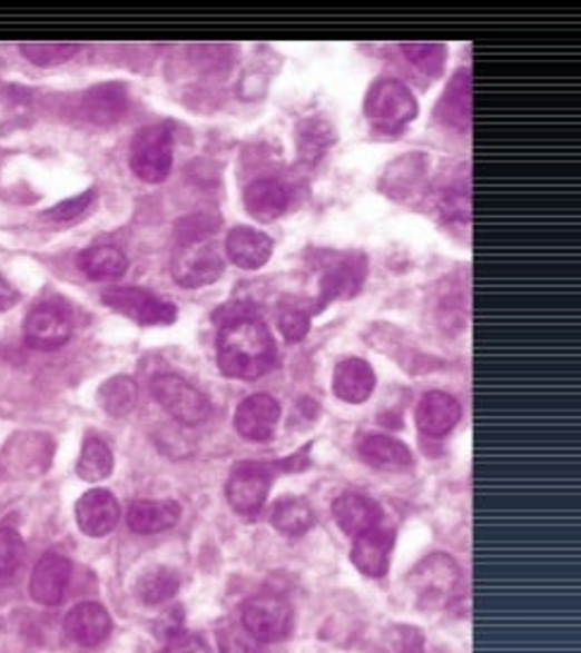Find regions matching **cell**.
I'll return each instance as SVG.
<instances>
[{
	"instance_id": "6da1fadb",
	"label": "cell",
	"mask_w": 581,
	"mask_h": 653,
	"mask_svg": "<svg viewBox=\"0 0 581 653\" xmlns=\"http://www.w3.org/2000/svg\"><path fill=\"white\" fill-rule=\"evenodd\" d=\"M218 366L228 378L254 380L268 374L278 359L268 326L247 305L223 307L218 314Z\"/></svg>"
},
{
	"instance_id": "7a4b0ae2",
	"label": "cell",
	"mask_w": 581,
	"mask_h": 653,
	"mask_svg": "<svg viewBox=\"0 0 581 653\" xmlns=\"http://www.w3.org/2000/svg\"><path fill=\"white\" fill-rule=\"evenodd\" d=\"M462 572L457 563L445 553L429 555L426 561L418 563L410 572V594L414 596V603L424 611H439L455 598L460 586Z\"/></svg>"
},
{
	"instance_id": "3957f363",
	"label": "cell",
	"mask_w": 581,
	"mask_h": 653,
	"mask_svg": "<svg viewBox=\"0 0 581 653\" xmlns=\"http://www.w3.org/2000/svg\"><path fill=\"white\" fill-rule=\"evenodd\" d=\"M364 113L381 132H397L416 118L418 103L414 93L397 79H378L366 93Z\"/></svg>"
},
{
	"instance_id": "277c9868",
	"label": "cell",
	"mask_w": 581,
	"mask_h": 653,
	"mask_svg": "<svg viewBox=\"0 0 581 653\" xmlns=\"http://www.w3.org/2000/svg\"><path fill=\"white\" fill-rule=\"evenodd\" d=\"M129 166L144 182H164L173 168V127L158 122L139 130L129 149Z\"/></svg>"
},
{
	"instance_id": "5b68a950",
	"label": "cell",
	"mask_w": 581,
	"mask_h": 653,
	"mask_svg": "<svg viewBox=\"0 0 581 653\" xmlns=\"http://www.w3.org/2000/svg\"><path fill=\"white\" fill-rule=\"evenodd\" d=\"M154 397L175 422L185 426H199L211 417V403L208 397L191 386L187 378L177 374H160L154 378Z\"/></svg>"
},
{
	"instance_id": "8992f818",
	"label": "cell",
	"mask_w": 581,
	"mask_h": 653,
	"mask_svg": "<svg viewBox=\"0 0 581 653\" xmlns=\"http://www.w3.org/2000/svg\"><path fill=\"white\" fill-rule=\"evenodd\" d=\"M223 274V257L206 237H185L183 247L173 257V278L185 288H201L218 280Z\"/></svg>"
},
{
	"instance_id": "52a82bcc",
	"label": "cell",
	"mask_w": 581,
	"mask_h": 653,
	"mask_svg": "<svg viewBox=\"0 0 581 653\" xmlns=\"http://www.w3.org/2000/svg\"><path fill=\"white\" fill-rule=\"evenodd\" d=\"M104 305L141 326H170L177 318L173 301L160 299L139 288H108L101 295Z\"/></svg>"
},
{
	"instance_id": "ba28073f",
	"label": "cell",
	"mask_w": 581,
	"mask_h": 653,
	"mask_svg": "<svg viewBox=\"0 0 581 653\" xmlns=\"http://www.w3.org/2000/svg\"><path fill=\"white\" fill-rule=\"evenodd\" d=\"M242 627L256 642H280L293 630V609L276 596H254L242 605Z\"/></svg>"
},
{
	"instance_id": "9c48e42d",
	"label": "cell",
	"mask_w": 581,
	"mask_h": 653,
	"mask_svg": "<svg viewBox=\"0 0 581 653\" xmlns=\"http://www.w3.org/2000/svg\"><path fill=\"white\" fill-rule=\"evenodd\" d=\"M270 491V469L258 462H242L230 474L228 479V501L235 507V513L242 517H256L268 498Z\"/></svg>"
},
{
	"instance_id": "30bf717a",
	"label": "cell",
	"mask_w": 581,
	"mask_h": 653,
	"mask_svg": "<svg viewBox=\"0 0 581 653\" xmlns=\"http://www.w3.org/2000/svg\"><path fill=\"white\" fill-rule=\"evenodd\" d=\"M72 338V318L58 305H39L24 321V340L31 349L53 353Z\"/></svg>"
},
{
	"instance_id": "8fae6325",
	"label": "cell",
	"mask_w": 581,
	"mask_h": 653,
	"mask_svg": "<svg viewBox=\"0 0 581 653\" xmlns=\"http://www.w3.org/2000/svg\"><path fill=\"white\" fill-rule=\"evenodd\" d=\"M280 422V405L276 397L254 393L239 403L235 412V428L247 441H270Z\"/></svg>"
},
{
	"instance_id": "7c38bea8",
	"label": "cell",
	"mask_w": 581,
	"mask_h": 653,
	"mask_svg": "<svg viewBox=\"0 0 581 653\" xmlns=\"http://www.w3.org/2000/svg\"><path fill=\"white\" fill-rule=\"evenodd\" d=\"M77 524L87 536H106L120 520L118 498L106 488H91L77 501Z\"/></svg>"
},
{
	"instance_id": "4fadbf2b",
	"label": "cell",
	"mask_w": 581,
	"mask_h": 653,
	"mask_svg": "<svg viewBox=\"0 0 581 653\" xmlns=\"http://www.w3.org/2000/svg\"><path fill=\"white\" fill-rule=\"evenodd\" d=\"M72 575V563L60 553H46L31 572L29 592L41 605H58Z\"/></svg>"
},
{
	"instance_id": "5bb4252c",
	"label": "cell",
	"mask_w": 581,
	"mask_h": 653,
	"mask_svg": "<svg viewBox=\"0 0 581 653\" xmlns=\"http://www.w3.org/2000/svg\"><path fill=\"white\" fill-rule=\"evenodd\" d=\"M393 544H395L393 532L383 527H374L360 536H354V546H352L354 567L371 580L385 577L387 565H391Z\"/></svg>"
},
{
	"instance_id": "9a60e30c",
	"label": "cell",
	"mask_w": 581,
	"mask_h": 653,
	"mask_svg": "<svg viewBox=\"0 0 581 653\" xmlns=\"http://www.w3.org/2000/svg\"><path fill=\"white\" fill-rule=\"evenodd\" d=\"M414 417H416L418 432L433 438H441L457 426L462 417V407L457 403V397L441 390H431L422 397V400H418Z\"/></svg>"
},
{
	"instance_id": "2e32d148",
	"label": "cell",
	"mask_w": 581,
	"mask_h": 653,
	"mask_svg": "<svg viewBox=\"0 0 581 653\" xmlns=\"http://www.w3.org/2000/svg\"><path fill=\"white\" fill-rule=\"evenodd\" d=\"M225 254H228V259L235 266L245 270H256L270 259L273 240L262 230L237 226L228 232V237H225Z\"/></svg>"
},
{
	"instance_id": "e0dca14e",
	"label": "cell",
	"mask_w": 581,
	"mask_h": 653,
	"mask_svg": "<svg viewBox=\"0 0 581 653\" xmlns=\"http://www.w3.org/2000/svg\"><path fill=\"white\" fill-rule=\"evenodd\" d=\"M110 615L99 603H79L65 617V632L79 646H99L110 634Z\"/></svg>"
},
{
	"instance_id": "ac0fdd59",
	"label": "cell",
	"mask_w": 581,
	"mask_h": 653,
	"mask_svg": "<svg viewBox=\"0 0 581 653\" xmlns=\"http://www.w3.org/2000/svg\"><path fill=\"white\" fill-rule=\"evenodd\" d=\"M376 388V374L371 369V364L364 359H345L337 364L333 374V390L343 403L362 405L366 403L371 393Z\"/></svg>"
},
{
	"instance_id": "d6986e66",
	"label": "cell",
	"mask_w": 581,
	"mask_h": 653,
	"mask_svg": "<svg viewBox=\"0 0 581 653\" xmlns=\"http://www.w3.org/2000/svg\"><path fill=\"white\" fill-rule=\"evenodd\" d=\"M333 517L341 524V530L349 536H360L368 530L378 527L381 522V507L362 496V493H343V496H337L333 503Z\"/></svg>"
},
{
	"instance_id": "ffe728a7",
	"label": "cell",
	"mask_w": 581,
	"mask_h": 653,
	"mask_svg": "<svg viewBox=\"0 0 581 653\" xmlns=\"http://www.w3.org/2000/svg\"><path fill=\"white\" fill-rule=\"evenodd\" d=\"M289 206V189L273 178L256 180L245 189V209L258 222L280 218Z\"/></svg>"
},
{
	"instance_id": "44dd1931",
	"label": "cell",
	"mask_w": 581,
	"mask_h": 653,
	"mask_svg": "<svg viewBox=\"0 0 581 653\" xmlns=\"http://www.w3.org/2000/svg\"><path fill=\"white\" fill-rule=\"evenodd\" d=\"M180 515L175 501H137L127 509V527L137 534H158L175 527Z\"/></svg>"
},
{
	"instance_id": "7402d4cb",
	"label": "cell",
	"mask_w": 581,
	"mask_h": 653,
	"mask_svg": "<svg viewBox=\"0 0 581 653\" xmlns=\"http://www.w3.org/2000/svg\"><path fill=\"white\" fill-rule=\"evenodd\" d=\"M435 116L441 118V122L457 127V130H464L472 122V79L470 72H460L455 79H452L450 87L445 89L441 103L435 106Z\"/></svg>"
},
{
	"instance_id": "603a6c76",
	"label": "cell",
	"mask_w": 581,
	"mask_h": 653,
	"mask_svg": "<svg viewBox=\"0 0 581 653\" xmlns=\"http://www.w3.org/2000/svg\"><path fill=\"white\" fill-rule=\"evenodd\" d=\"M360 453L366 459V465L376 469H407L412 465V453L405 443H400L391 436H366L360 445Z\"/></svg>"
},
{
	"instance_id": "cb8c5ba5",
	"label": "cell",
	"mask_w": 581,
	"mask_h": 653,
	"mask_svg": "<svg viewBox=\"0 0 581 653\" xmlns=\"http://www.w3.org/2000/svg\"><path fill=\"white\" fill-rule=\"evenodd\" d=\"M364 280V259L362 257H347L337 261L331 270L323 276V305H328L331 299L337 297H352L360 290Z\"/></svg>"
},
{
	"instance_id": "d4e9b609",
	"label": "cell",
	"mask_w": 581,
	"mask_h": 653,
	"mask_svg": "<svg viewBox=\"0 0 581 653\" xmlns=\"http://www.w3.org/2000/svg\"><path fill=\"white\" fill-rule=\"evenodd\" d=\"M79 268L91 280H116L127 270V257L118 247L110 245L89 247L79 254Z\"/></svg>"
},
{
	"instance_id": "484cf974",
	"label": "cell",
	"mask_w": 581,
	"mask_h": 653,
	"mask_svg": "<svg viewBox=\"0 0 581 653\" xmlns=\"http://www.w3.org/2000/svg\"><path fill=\"white\" fill-rule=\"evenodd\" d=\"M177 588H180V577H177L173 570L154 567L149 572H144V575L137 580L135 594L141 603L160 605L170 601L177 594Z\"/></svg>"
},
{
	"instance_id": "4316f807",
	"label": "cell",
	"mask_w": 581,
	"mask_h": 653,
	"mask_svg": "<svg viewBox=\"0 0 581 653\" xmlns=\"http://www.w3.org/2000/svg\"><path fill=\"white\" fill-rule=\"evenodd\" d=\"M270 524L285 536H299L314 524V513L302 498H283L270 509Z\"/></svg>"
},
{
	"instance_id": "83f0119b",
	"label": "cell",
	"mask_w": 581,
	"mask_h": 653,
	"mask_svg": "<svg viewBox=\"0 0 581 653\" xmlns=\"http://www.w3.org/2000/svg\"><path fill=\"white\" fill-rule=\"evenodd\" d=\"M110 472H112V453L108 445L101 438H87L82 455H79V462H77L79 479L96 484V482L108 479Z\"/></svg>"
},
{
	"instance_id": "f1b7e54d",
	"label": "cell",
	"mask_w": 581,
	"mask_h": 653,
	"mask_svg": "<svg viewBox=\"0 0 581 653\" xmlns=\"http://www.w3.org/2000/svg\"><path fill=\"white\" fill-rule=\"evenodd\" d=\"M99 403L110 417H125L137 405V384L127 376L110 378L99 390Z\"/></svg>"
},
{
	"instance_id": "f546056e",
	"label": "cell",
	"mask_w": 581,
	"mask_h": 653,
	"mask_svg": "<svg viewBox=\"0 0 581 653\" xmlns=\"http://www.w3.org/2000/svg\"><path fill=\"white\" fill-rule=\"evenodd\" d=\"M125 110V91L120 87H101L87 93L85 116L93 122H112Z\"/></svg>"
},
{
	"instance_id": "4dcf8cb0",
	"label": "cell",
	"mask_w": 581,
	"mask_h": 653,
	"mask_svg": "<svg viewBox=\"0 0 581 653\" xmlns=\"http://www.w3.org/2000/svg\"><path fill=\"white\" fill-rule=\"evenodd\" d=\"M402 53L407 56L416 70H422L429 77H439L447 60L445 43H405Z\"/></svg>"
},
{
	"instance_id": "1f68e13d",
	"label": "cell",
	"mask_w": 581,
	"mask_h": 653,
	"mask_svg": "<svg viewBox=\"0 0 581 653\" xmlns=\"http://www.w3.org/2000/svg\"><path fill=\"white\" fill-rule=\"evenodd\" d=\"M20 51L27 56V60L41 68H53L68 62L77 51V43H60V41H46V43H22Z\"/></svg>"
},
{
	"instance_id": "d6a6232c",
	"label": "cell",
	"mask_w": 581,
	"mask_h": 653,
	"mask_svg": "<svg viewBox=\"0 0 581 653\" xmlns=\"http://www.w3.org/2000/svg\"><path fill=\"white\" fill-rule=\"evenodd\" d=\"M24 541L14 530H0V577H10L24 561Z\"/></svg>"
},
{
	"instance_id": "836d02e7",
	"label": "cell",
	"mask_w": 581,
	"mask_h": 653,
	"mask_svg": "<svg viewBox=\"0 0 581 653\" xmlns=\"http://www.w3.org/2000/svg\"><path fill=\"white\" fill-rule=\"evenodd\" d=\"M278 326L289 343H297V340L306 338V333H309L312 314L306 311L302 305H283V309L278 314Z\"/></svg>"
},
{
	"instance_id": "e575fe53",
	"label": "cell",
	"mask_w": 581,
	"mask_h": 653,
	"mask_svg": "<svg viewBox=\"0 0 581 653\" xmlns=\"http://www.w3.org/2000/svg\"><path fill=\"white\" fill-rule=\"evenodd\" d=\"M220 653H262V642H256L245 627H225L218 632Z\"/></svg>"
},
{
	"instance_id": "d590c367",
	"label": "cell",
	"mask_w": 581,
	"mask_h": 653,
	"mask_svg": "<svg viewBox=\"0 0 581 653\" xmlns=\"http://www.w3.org/2000/svg\"><path fill=\"white\" fill-rule=\"evenodd\" d=\"M91 201H93V192H87L82 197H75V199H68V201H62V204L53 206V209L48 211L46 216L51 218V220H72L79 214H85L89 209Z\"/></svg>"
},
{
	"instance_id": "8d00e7d4",
	"label": "cell",
	"mask_w": 581,
	"mask_h": 653,
	"mask_svg": "<svg viewBox=\"0 0 581 653\" xmlns=\"http://www.w3.org/2000/svg\"><path fill=\"white\" fill-rule=\"evenodd\" d=\"M164 653H211V651H208V646L204 644L201 636L183 632V634L173 636Z\"/></svg>"
}]
</instances>
